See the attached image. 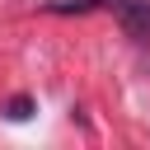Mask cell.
<instances>
[{
	"label": "cell",
	"mask_w": 150,
	"mask_h": 150,
	"mask_svg": "<svg viewBox=\"0 0 150 150\" xmlns=\"http://www.w3.org/2000/svg\"><path fill=\"white\" fill-rule=\"evenodd\" d=\"M33 108H38V103H33L28 94H14V98L5 103V117H9V122H28V117H33Z\"/></svg>",
	"instance_id": "2"
},
{
	"label": "cell",
	"mask_w": 150,
	"mask_h": 150,
	"mask_svg": "<svg viewBox=\"0 0 150 150\" xmlns=\"http://www.w3.org/2000/svg\"><path fill=\"white\" fill-rule=\"evenodd\" d=\"M47 14H89V9H112L127 28V38H150V0H47Z\"/></svg>",
	"instance_id": "1"
}]
</instances>
